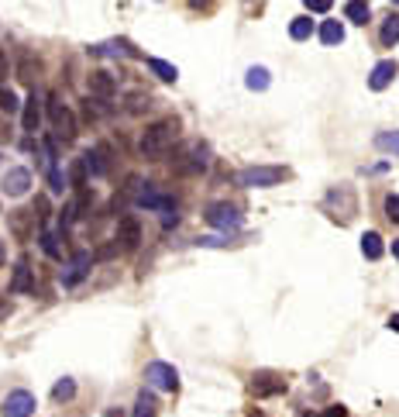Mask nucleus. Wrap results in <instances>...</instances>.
I'll return each mask as SVG.
<instances>
[{"mask_svg":"<svg viewBox=\"0 0 399 417\" xmlns=\"http://www.w3.org/2000/svg\"><path fill=\"white\" fill-rule=\"evenodd\" d=\"M176 135H179V125H176L172 118L155 121L152 128H145V135H141L138 149H141V156H145V159H159V156H165V152L172 149Z\"/></svg>","mask_w":399,"mask_h":417,"instance_id":"1","label":"nucleus"},{"mask_svg":"<svg viewBox=\"0 0 399 417\" xmlns=\"http://www.w3.org/2000/svg\"><path fill=\"white\" fill-rule=\"evenodd\" d=\"M289 172L282 166H244L234 172V186L241 190H269V186H276L282 183Z\"/></svg>","mask_w":399,"mask_h":417,"instance_id":"2","label":"nucleus"},{"mask_svg":"<svg viewBox=\"0 0 399 417\" xmlns=\"http://www.w3.org/2000/svg\"><path fill=\"white\" fill-rule=\"evenodd\" d=\"M45 111H48V121L55 128V142H76V135H80V128H76V114L59 100V93H48V104H45Z\"/></svg>","mask_w":399,"mask_h":417,"instance_id":"3","label":"nucleus"},{"mask_svg":"<svg viewBox=\"0 0 399 417\" xmlns=\"http://www.w3.org/2000/svg\"><path fill=\"white\" fill-rule=\"evenodd\" d=\"M131 186H134V204L145 210H176V197H169V193H162L155 190V183H138V179H131Z\"/></svg>","mask_w":399,"mask_h":417,"instance_id":"4","label":"nucleus"},{"mask_svg":"<svg viewBox=\"0 0 399 417\" xmlns=\"http://www.w3.org/2000/svg\"><path fill=\"white\" fill-rule=\"evenodd\" d=\"M145 383L152 390H162V393H176L179 390V369L169 366V362H148L145 366Z\"/></svg>","mask_w":399,"mask_h":417,"instance_id":"5","label":"nucleus"},{"mask_svg":"<svg viewBox=\"0 0 399 417\" xmlns=\"http://www.w3.org/2000/svg\"><path fill=\"white\" fill-rule=\"evenodd\" d=\"M203 217H206L210 228H217V231H224V235H227V231H238L241 224H244V217H241V210L234 207V204H210Z\"/></svg>","mask_w":399,"mask_h":417,"instance_id":"6","label":"nucleus"},{"mask_svg":"<svg viewBox=\"0 0 399 417\" xmlns=\"http://www.w3.org/2000/svg\"><path fill=\"white\" fill-rule=\"evenodd\" d=\"M35 393H28V390H14V393H7L4 397V407H0V414L4 417H31L35 414Z\"/></svg>","mask_w":399,"mask_h":417,"instance_id":"7","label":"nucleus"},{"mask_svg":"<svg viewBox=\"0 0 399 417\" xmlns=\"http://www.w3.org/2000/svg\"><path fill=\"white\" fill-rule=\"evenodd\" d=\"M0 190H4V197H24L31 190V172L24 166H10L0 176Z\"/></svg>","mask_w":399,"mask_h":417,"instance_id":"8","label":"nucleus"},{"mask_svg":"<svg viewBox=\"0 0 399 417\" xmlns=\"http://www.w3.org/2000/svg\"><path fill=\"white\" fill-rule=\"evenodd\" d=\"M251 393H255L258 400H265V397H279V393H286V379H282L279 373L262 369V373L251 376Z\"/></svg>","mask_w":399,"mask_h":417,"instance_id":"9","label":"nucleus"},{"mask_svg":"<svg viewBox=\"0 0 399 417\" xmlns=\"http://www.w3.org/2000/svg\"><path fill=\"white\" fill-rule=\"evenodd\" d=\"M118 249L120 252H131V249H138V242H141V224H138V217L134 214H124L118 221Z\"/></svg>","mask_w":399,"mask_h":417,"instance_id":"10","label":"nucleus"},{"mask_svg":"<svg viewBox=\"0 0 399 417\" xmlns=\"http://www.w3.org/2000/svg\"><path fill=\"white\" fill-rule=\"evenodd\" d=\"M7 224H10V235L21 238V242H28V238L35 235V214H31L28 207L10 210V214H7Z\"/></svg>","mask_w":399,"mask_h":417,"instance_id":"11","label":"nucleus"},{"mask_svg":"<svg viewBox=\"0 0 399 417\" xmlns=\"http://www.w3.org/2000/svg\"><path fill=\"white\" fill-rule=\"evenodd\" d=\"M186 163L183 166H176L179 172H206V166H210V149L206 145H190L186 152H179Z\"/></svg>","mask_w":399,"mask_h":417,"instance_id":"12","label":"nucleus"},{"mask_svg":"<svg viewBox=\"0 0 399 417\" xmlns=\"http://www.w3.org/2000/svg\"><path fill=\"white\" fill-rule=\"evenodd\" d=\"M393 76H396V62H393V59H382V62H375V69L368 73V86L379 93V90H386V86L393 83Z\"/></svg>","mask_w":399,"mask_h":417,"instance_id":"13","label":"nucleus"},{"mask_svg":"<svg viewBox=\"0 0 399 417\" xmlns=\"http://www.w3.org/2000/svg\"><path fill=\"white\" fill-rule=\"evenodd\" d=\"M86 86H90V93H93V97H114V93H118V80H114L111 73H104V69L90 73Z\"/></svg>","mask_w":399,"mask_h":417,"instance_id":"14","label":"nucleus"},{"mask_svg":"<svg viewBox=\"0 0 399 417\" xmlns=\"http://www.w3.org/2000/svg\"><path fill=\"white\" fill-rule=\"evenodd\" d=\"M111 149L107 145H97V149H90L83 159H86V169H90V176H107V169H111Z\"/></svg>","mask_w":399,"mask_h":417,"instance_id":"15","label":"nucleus"},{"mask_svg":"<svg viewBox=\"0 0 399 417\" xmlns=\"http://www.w3.org/2000/svg\"><path fill=\"white\" fill-rule=\"evenodd\" d=\"M21 125H24V131H38V125H41V100L31 93L24 104H21Z\"/></svg>","mask_w":399,"mask_h":417,"instance_id":"16","label":"nucleus"},{"mask_svg":"<svg viewBox=\"0 0 399 417\" xmlns=\"http://www.w3.org/2000/svg\"><path fill=\"white\" fill-rule=\"evenodd\" d=\"M31 262L28 259H21L18 266H14V280H10V290L14 293H28V290H35V280H31Z\"/></svg>","mask_w":399,"mask_h":417,"instance_id":"17","label":"nucleus"},{"mask_svg":"<svg viewBox=\"0 0 399 417\" xmlns=\"http://www.w3.org/2000/svg\"><path fill=\"white\" fill-rule=\"evenodd\" d=\"M131 417H159V397H155L152 390H141V393L134 397Z\"/></svg>","mask_w":399,"mask_h":417,"instance_id":"18","label":"nucleus"},{"mask_svg":"<svg viewBox=\"0 0 399 417\" xmlns=\"http://www.w3.org/2000/svg\"><path fill=\"white\" fill-rule=\"evenodd\" d=\"M382 252H386V242H382L379 231H365V235H361V255H365L368 262L382 259Z\"/></svg>","mask_w":399,"mask_h":417,"instance_id":"19","label":"nucleus"},{"mask_svg":"<svg viewBox=\"0 0 399 417\" xmlns=\"http://www.w3.org/2000/svg\"><path fill=\"white\" fill-rule=\"evenodd\" d=\"M320 42L330 45V48H334V45H341V42H344V25H341L337 18H327V21L320 25Z\"/></svg>","mask_w":399,"mask_h":417,"instance_id":"20","label":"nucleus"},{"mask_svg":"<svg viewBox=\"0 0 399 417\" xmlns=\"http://www.w3.org/2000/svg\"><path fill=\"white\" fill-rule=\"evenodd\" d=\"M90 266H93V255H76V259H73V266H69V273L62 276V283H66V287H76L83 276L90 273Z\"/></svg>","mask_w":399,"mask_h":417,"instance_id":"21","label":"nucleus"},{"mask_svg":"<svg viewBox=\"0 0 399 417\" xmlns=\"http://www.w3.org/2000/svg\"><path fill=\"white\" fill-rule=\"evenodd\" d=\"M379 42H382V48L399 45V14H389V18L382 21V28H379Z\"/></svg>","mask_w":399,"mask_h":417,"instance_id":"22","label":"nucleus"},{"mask_svg":"<svg viewBox=\"0 0 399 417\" xmlns=\"http://www.w3.org/2000/svg\"><path fill=\"white\" fill-rule=\"evenodd\" d=\"M269 83H272V76H269V69H265V66H251V69H248V76H244V86H248V90H258V93H262V90H269Z\"/></svg>","mask_w":399,"mask_h":417,"instance_id":"23","label":"nucleus"},{"mask_svg":"<svg viewBox=\"0 0 399 417\" xmlns=\"http://www.w3.org/2000/svg\"><path fill=\"white\" fill-rule=\"evenodd\" d=\"M148 69L159 76L162 83H176V80H179V69H176L172 62H165V59H148Z\"/></svg>","mask_w":399,"mask_h":417,"instance_id":"24","label":"nucleus"},{"mask_svg":"<svg viewBox=\"0 0 399 417\" xmlns=\"http://www.w3.org/2000/svg\"><path fill=\"white\" fill-rule=\"evenodd\" d=\"M344 18H348L351 25H368L372 7H368V4H361V0H351V4H344Z\"/></svg>","mask_w":399,"mask_h":417,"instance_id":"25","label":"nucleus"},{"mask_svg":"<svg viewBox=\"0 0 399 417\" xmlns=\"http://www.w3.org/2000/svg\"><path fill=\"white\" fill-rule=\"evenodd\" d=\"M18 76H21V83L35 86L41 80V62H38V59H21V66H18Z\"/></svg>","mask_w":399,"mask_h":417,"instance_id":"26","label":"nucleus"},{"mask_svg":"<svg viewBox=\"0 0 399 417\" xmlns=\"http://www.w3.org/2000/svg\"><path fill=\"white\" fill-rule=\"evenodd\" d=\"M310 35H314V21L310 18H293L289 21V39L293 42H307Z\"/></svg>","mask_w":399,"mask_h":417,"instance_id":"27","label":"nucleus"},{"mask_svg":"<svg viewBox=\"0 0 399 417\" xmlns=\"http://www.w3.org/2000/svg\"><path fill=\"white\" fill-rule=\"evenodd\" d=\"M38 245L48 259H62V245H59V235L55 231H41L38 235Z\"/></svg>","mask_w":399,"mask_h":417,"instance_id":"28","label":"nucleus"},{"mask_svg":"<svg viewBox=\"0 0 399 417\" xmlns=\"http://www.w3.org/2000/svg\"><path fill=\"white\" fill-rule=\"evenodd\" d=\"M73 397H76V379L62 376V379L52 386V400H59V404H62V400H73Z\"/></svg>","mask_w":399,"mask_h":417,"instance_id":"29","label":"nucleus"},{"mask_svg":"<svg viewBox=\"0 0 399 417\" xmlns=\"http://www.w3.org/2000/svg\"><path fill=\"white\" fill-rule=\"evenodd\" d=\"M375 149L399 156V131H379V135H375Z\"/></svg>","mask_w":399,"mask_h":417,"instance_id":"30","label":"nucleus"},{"mask_svg":"<svg viewBox=\"0 0 399 417\" xmlns=\"http://www.w3.org/2000/svg\"><path fill=\"white\" fill-rule=\"evenodd\" d=\"M124 104H127V107H124L127 114H141V111H148V107H152V97H148V93H127V100H124Z\"/></svg>","mask_w":399,"mask_h":417,"instance_id":"31","label":"nucleus"},{"mask_svg":"<svg viewBox=\"0 0 399 417\" xmlns=\"http://www.w3.org/2000/svg\"><path fill=\"white\" fill-rule=\"evenodd\" d=\"M0 111H4V114L21 111V100H18V93H14L10 86H0Z\"/></svg>","mask_w":399,"mask_h":417,"instance_id":"32","label":"nucleus"},{"mask_svg":"<svg viewBox=\"0 0 399 417\" xmlns=\"http://www.w3.org/2000/svg\"><path fill=\"white\" fill-rule=\"evenodd\" d=\"M48 186H52V193H62V190L69 186V179H66V172H59V169H52V172H48Z\"/></svg>","mask_w":399,"mask_h":417,"instance_id":"33","label":"nucleus"},{"mask_svg":"<svg viewBox=\"0 0 399 417\" xmlns=\"http://www.w3.org/2000/svg\"><path fill=\"white\" fill-rule=\"evenodd\" d=\"M382 207H386V217H389L393 224H399V193H389Z\"/></svg>","mask_w":399,"mask_h":417,"instance_id":"34","label":"nucleus"},{"mask_svg":"<svg viewBox=\"0 0 399 417\" xmlns=\"http://www.w3.org/2000/svg\"><path fill=\"white\" fill-rule=\"evenodd\" d=\"M31 214H35V221H45V217H48V200L38 197V200L31 204Z\"/></svg>","mask_w":399,"mask_h":417,"instance_id":"35","label":"nucleus"},{"mask_svg":"<svg viewBox=\"0 0 399 417\" xmlns=\"http://www.w3.org/2000/svg\"><path fill=\"white\" fill-rule=\"evenodd\" d=\"M317 417H348V407H341V404H334V407H323Z\"/></svg>","mask_w":399,"mask_h":417,"instance_id":"36","label":"nucleus"},{"mask_svg":"<svg viewBox=\"0 0 399 417\" xmlns=\"http://www.w3.org/2000/svg\"><path fill=\"white\" fill-rule=\"evenodd\" d=\"M307 11H314V14H323V11H330V0H307Z\"/></svg>","mask_w":399,"mask_h":417,"instance_id":"37","label":"nucleus"},{"mask_svg":"<svg viewBox=\"0 0 399 417\" xmlns=\"http://www.w3.org/2000/svg\"><path fill=\"white\" fill-rule=\"evenodd\" d=\"M176 224H179V214L176 210H165L162 214V228H176Z\"/></svg>","mask_w":399,"mask_h":417,"instance_id":"38","label":"nucleus"},{"mask_svg":"<svg viewBox=\"0 0 399 417\" xmlns=\"http://www.w3.org/2000/svg\"><path fill=\"white\" fill-rule=\"evenodd\" d=\"M4 76H7V55L0 52V86H4Z\"/></svg>","mask_w":399,"mask_h":417,"instance_id":"39","label":"nucleus"},{"mask_svg":"<svg viewBox=\"0 0 399 417\" xmlns=\"http://www.w3.org/2000/svg\"><path fill=\"white\" fill-rule=\"evenodd\" d=\"M10 138V128H7V121H0V142H7Z\"/></svg>","mask_w":399,"mask_h":417,"instance_id":"40","label":"nucleus"},{"mask_svg":"<svg viewBox=\"0 0 399 417\" xmlns=\"http://www.w3.org/2000/svg\"><path fill=\"white\" fill-rule=\"evenodd\" d=\"M389 328L399 334V314H393V317H389Z\"/></svg>","mask_w":399,"mask_h":417,"instance_id":"41","label":"nucleus"},{"mask_svg":"<svg viewBox=\"0 0 399 417\" xmlns=\"http://www.w3.org/2000/svg\"><path fill=\"white\" fill-rule=\"evenodd\" d=\"M4 259H7V245H4V238H0V266H4Z\"/></svg>","mask_w":399,"mask_h":417,"instance_id":"42","label":"nucleus"},{"mask_svg":"<svg viewBox=\"0 0 399 417\" xmlns=\"http://www.w3.org/2000/svg\"><path fill=\"white\" fill-rule=\"evenodd\" d=\"M393 255H396V259H399V238H396V242H393Z\"/></svg>","mask_w":399,"mask_h":417,"instance_id":"43","label":"nucleus"},{"mask_svg":"<svg viewBox=\"0 0 399 417\" xmlns=\"http://www.w3.org/2000/svg\"><path fill=\"white\" fill-rule=\"evenodd\" d=\"M251 417H265V414H262V411H255V414H251Z\"/></svg>","mask_w":399,"mask_h":417,"instance_id":"44","label":"nucleus"},{"mask_svg":"<svg viewBox=\"0 0 399 417\" xmlns=\"http://www.w3.org/2000/svg\"><path fill=\"white\" fill-rule=\"evenodd\" d=\"M300 417H310V414H300Z\"/></svg>","mask_w":399,"mask_h":417,"instance_id":"45","label":"nucleus"}]
</instances>
